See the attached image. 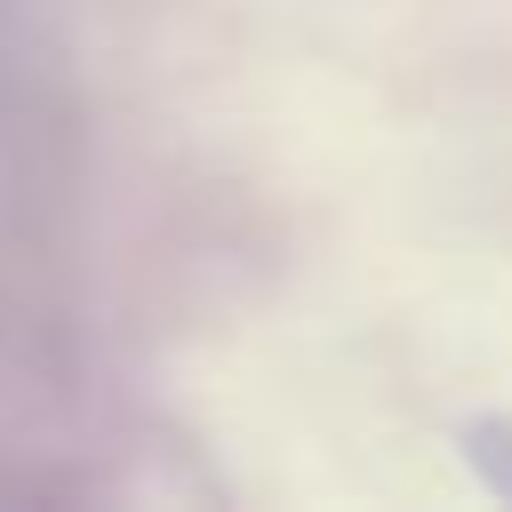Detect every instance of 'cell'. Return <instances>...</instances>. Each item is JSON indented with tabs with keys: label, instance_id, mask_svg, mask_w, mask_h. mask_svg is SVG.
<instances>
[{
	"label": "cell",
	"instance_id": "1",
	"mask_svg": "<svg viewBox=\"0 0 512 512\" xmlns=\"http://www.w3.org/2000/svg\"><path fill=\"white\" fill-rule=\"evenodd\" d=\"M464 456H472V472H480L496 496H512V416H480V424H464Z\"/></svg>",
	"mask_w": 512,
	"mask_h": 512
}]
</instances>
